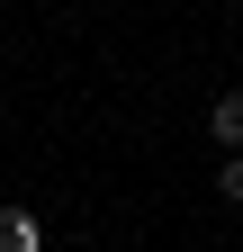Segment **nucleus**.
Returning a JSON list of instances; mask_svg holds the SVG:
<instances>
[{"label":"nucleus","instance_id":"obj_2","mask_svg":"<svg viewBox=\"0 0 243 252\" xmlns=\"http://www.w3.org/2000/svg\"><path fill=\"white\" fill-rule=\"evenodd\" d=\"M207 126H216V144H243V99H216V117H207Z\"/></svg>","mask_w":243,"mask_h":252},{"label":"nucleus","instance_id":"obj_1","mask_svg":"<svg viewBox=\"0 0 243 252\" xmlns=\"http://www.w3.org/2000/svg\"><path fill=\"white\" fill-rule=\"evenodd\" d=\"M36 243H45L36 216H27V207H0V252H36Z\"/></svg>","mask_w":243,"mask_h":252}]
</instances>
